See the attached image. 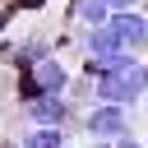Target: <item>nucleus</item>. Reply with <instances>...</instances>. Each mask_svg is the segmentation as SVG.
I'll list each match as a JSON object with an SVG mask.
<instances>
[{
	"label": "nucleus",
	"mask_w": 148,
	"mask_h": 148,
	"mask_svg": "<svg viewBox=\"0 0 148 148\" xmlns=\"http://www.w3.org/2000/svg\"><path fill=\"white\" fill-rule=\"evenodd\" d=\"M14 83H18V106H23V102L37 97V92H69L74 69H69V60H60V51H56V56H42V60L23 65V69L14 74Z\"/></svg>",
	"instance_id": "1"
},
{
	"label": "nucleus",
	"mask_w": 148,
	"mask_h": 148,
	"mask_svg": "<svg viewBox=\"0 0 148 148\" xmlns=\"http://www.w3.org/2000/svg\"><path fill=\"white\" fill-rule=\"evenodd\" d=\"M79 130H83V139H120L134 130V111L120 102H92L79 116Z\"/></svg>",
	"instance_id": "2"
},
{
	"label": "nucleus",
	"mask_w": 148,
	"mask_h": 148,
	"mask_svg": "<svg viewBox=\"0 0 148 148\" xmlns=\"http://www.w3.org/2000/svg\"><path fill=\"white\" fill-rule=\"evenodd\" d=\"M18 111H23V125H74L79 130V111L65 92H37Z\"/></svg>",
	"instance_id": "3"
},
{
	"label": "nucleus",
	"mask_w": 148,
	"mask_h": 148,
	"mask_svg": "<svg viewBox=\"0 0 148 148\" xmlns=\"http://www.w3.org/2000/svg\"><path fill=\"white\" fill-rule=\"evenodd\" d=\"M111 23H116V32L125 37V46L130 51H148V9L139 5V9H120V14H111Z\"/></svg>",
	"instance_id": "4"
},
{
	"label": "nucleus",
	"mask_w": 148,
	"mask_h": 148,
	"mask_svg": "<svg viewBox=\"0 0 148 148\" xmlns=\"http://www.w3.org/2000/svg\"><path fill=\"white\" fill-rule=\"evenodd\" d=\"M18 148H69V125H23Z\"/></svg>",
	"instance_id": "5"
},
{
	"label": "nucleus",
	"mask_w": 148,
	"mask_h": 148,
	"mask_svg": "<svg viewBox=\"0 0 148 148\" xmlns=\"http://www.w3.org/2000/svg\"><path fill=\"white\" fill-rule=\"evenodd\" d=\"M9 5H14V14H46L51 0H9Z\"/></svg>",
	"instance_id": "6"
},
{
	"label": "nucleus",
	"mask_w": 148,
	"mask_h": 148,
	"mask_svg": "<svg viewBox=\"0 0 148 148\" xmlns=\"http://www.w3.org/2000/svg\"><path fill=\"white\" fill-rule=\"evenodd\" d=\"M116 148H148V143H143V134H120Z\"/></svg>",
	"instance_id": "7"
},
{
	"label": "nucleus",
	"mask_w": 148,
	"mask_h": 148,
	"mask_svg": "<svg viewBox=\"0 0 148 148\" xmlns=\"http://www.w3.org/2000/svg\"><path fill=\"white\" fill-rule=\"evenodd\" d=\"M88 148H116V139H88Z\"/></svg>",
	"instance_id": "8"
},
{
	"label": "nucleus",
	"mask_w": 148,
	"mask_h": 148,
	"mask_svg": "<svg viewBox=\"0 0 148 148\" xmlns=\"http://www.w3.org/2000/svg\"><path fill=\"white\" fill-rule=\"evenodd\" d=\"M143 143H148V134H143Z\"/></svg>",
	"instance_id": "9"
}]
</instances>
